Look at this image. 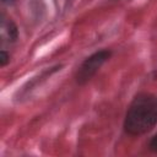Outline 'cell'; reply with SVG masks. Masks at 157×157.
<instances>
[{"label": "cell", "instance_id": "obj_5", "mask_svg": "<svg viewBox=\"0 0 157 157\" xmlns=\"http://www.w3.org/2000/svg\"><path fill=\"white\" fill-rule=\"evenodd\" d=\"M2 1H4V2H11L12 0H2Z\"/></svg>", "mask_w": 157, "mask_h": 157}, {"label": "cell", "instance_id": "obj_1", "mask_svg": "<svg viewBox=\"0 0 157 157\" xmlns=\"http://www.w3.org/2000/svg\"><path fill=\"white\" fill-rule=\"evenodd\" d=\"M157 123V97L151 93H140L131 102L124 128L130 135H141L150 131Z\"/></svg>", "mask_w": 157, "mask_h": 157}, {"label": "cell", "instance_id": "obj_4", "mask_svg": "<svg viewBox=\"0 0 157 157\" xmlns=\"http://www.w3.org/2000/svg\"><path fill=\"white\" fill-rule=\"evenodd\" d=\"M7 59H9L7 54H6L4 50H1V53H0V64H1V66L6 65V63H7Z\"/></svg>", "mask_w": 157, "mask_h": 157}, {"label": "cell", "instance_id": "obj_2", "mask_svg": "<svg viewBox=\"0 0 157 157\" xmlns=\"http://www.w3.org/2000/svg\"><path fill=\"white\" fill-rule=\"evenodd\" d=\"M110 56V52L109 50H99L97 53H94L93 55H91L90 58H87L83 64L81 65V67L78 69L77 72V82L78 83H85L88 80H91V77L98 71V69L103 65L104 61H107V59Z\"/></svg>", "mask_w": 157, "mask_h": 157}, {"label": "cell", "instance_id": "obj_3", "mask_svg": "<svg viewBox=\"0 0 157 157\" xmlns=\"http://www.w3.org/2000/svg\"><path fill=\"white\" fill-rule=\"evenodd\" d=\"M150 148L155 152H157V134L152 137V140L150 141Z\"/></svg>", "mask_w": 157, "mask_h": 157}]
</instances>
